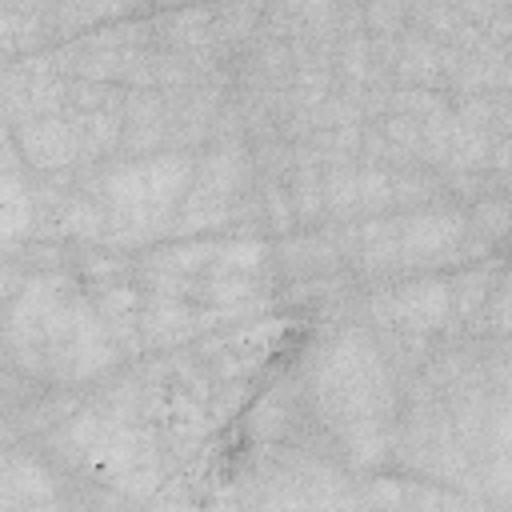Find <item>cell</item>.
Wrapping results in <instances>:
<instances>
[{
	"mask_svg": "<svg viewBox=\"0 0 512 512\" xmlns=\"http://www.w3.org/2000/svg\"><path fill=\"white\" fill-rule=\"evenodd\" d=\"M476 472H480V496L496 508H508L512 504V448L488 456L484 464H476Z\"/></svg>",
	"mask_w": 512,
	"mask_h": 512,
	"instance_id": "12",
	"label": "cell"
},
{
	"mask_svg": "<svg viewBox=\"0 0 512 512\" xmlns=\"http://www.w3.org/2000/svg\"><path fill=\"white\" fill-rule=\"evenodd\" d=\"M420 128H424V152H420V160H424L432 172H440V168L448 164V152H452L456 136H460V120H456L452 108H448V112H440V116L420 120Z\"/></svg>",
	"mask_w": 512,
	"mask_h": 512,
	"instance_id": "9",
	"label": "cell"
},
{
	"mask_svg": "<svg viewBox=\"0 0 512 512\" xmlns=\"http://www.w3.org/2000/svg\"><path fill=\"white\" fill-rule=\"evenodd\" d=\"M500 276H504V264L500 260H480V264H468V268H460L456 276H448V284H452V324H472L480 312H484V304H488V296H492V288L500 284Z\"/></svg>",
	"mask_w": 512,
	"mask_h": 512,
	"instance_id": "6",
	"label": "cell"
},
{
	"mask_svg": "<svg viewBox=\"0 0 512 512\" xmlns=\"http://www.w3.org/2000/svg\"><path fill=\"white\" fill-rule=\"evenodd\" d=\"M464 236H468V212H460L456 204L404 212L400 216V268H404V276H428V272H440L448 264H464V256H460Z\"/></svg>",
	"mask_w": 512,
	"mask_h": 512,
	"instance_id": "1",
	"label": "cell"
},
{
	"mask_svg": "<svg viewBox=\"0 0 512 512\" xmlns=\"http://www.w3.org/2000/svg\"><path fill=\"white\" fill-rule=\"evenodd\" d=\"M256 188H260V204H264V224H268L276 236H292V228H296L300 220H296L288 184H284V180H256Z\"/></svg>",
	"mask_w": 512,
	"mask_h": 512,
	"instance_id": "10",
	"label": "cell"
},
{
	"mask_svg": "<svg viewBox=\"0 0 512 512\" xmlns=\"http://www.w3.org/2000/svg\"><path fill=\"white\" fill-rule=\"evenodd\" d=\"M448 108H452V100L444 92H432V88H396L392 92V112H404V116H416V120L440 116Z\"/></svg>",
	"mask_w": 512,
	"mask_h": 512,
	"instance_id": "15",
	"label": "cell"
},
{
	"mask_svg": "<svg viewBox=\"0 0 512 512\" xmlns=\"http://www.w3.org/2000/svg\"><path fill=\"white\" fill-rule=\"evenodd\" d=\"M72 508V500H48V504H28V508H16V512H68Z\"/></svg>",
	"mask_w": 512,
	"mask_h": 512,
	"instance_id": "19",
	"label": "cell"
},
{
	"mask_svg": "<svg viewBox=\"0 0 512 512\" xmlns=\"http://www.w3.org/2000/svg\"><path fill=\"white\" fill-rule=\"evenodd\" d=\"M468 232L488 240L492 248L512 240V196H484L468 208Z\"/></svg>",
	"mask_w": 512,
	"mask_h": 512,
	"instance_id": "8",
	"label": "cell"
},
{
	"mask_svg": "<svg viewBox=\"0 0 512 512\" xmlns=\"http://www.w3.org/2000/svg\"><path fill=\"white\" fill-rule=\"evenodd\" d=\"M252 396H256L252 380H228V384H216V388H212V400H208V420H212V428H220V424H228L236 412L252 408Z\"/></svg>",
	"mask_w": 512,
	"mask_h": 512,
	"instance_id": "13",
	"label": "cell"
},
{
	"mask_svg": "<svg viewBox=\"0 0 512 512\" xmlns=\"http://www.w3.org/2000/svg\"><path fill=\"white\" fill-rule=\"evenodd\" d=\"M364 28H368V36H404V28H408V4H396V0L368 4L364 8Z\"/></svg>",
	"mask_w": 512,
	"mask_h": 512,
	"instance_id": "16",
	"label": "cell"
},
{
	"mask_svg": "<svg viewBox=\"0 0 512 512\" xmlns=\"http://www.w3.org/2000/svg\"><path fill=\"white\" fill-rule=\"evenodd\" d=\"M392 168H364L360 164V216H392Z\"/></svg>",
	"mask_w": 512,
	"mask_h": 512,
	"instance_id": "11",
	"label": "cell"
},
{
	"mask_svg": "<svg viewBox=\"0 0 512 512\" xmlns=\"http://www.w3.org/2000/svg\"><path fill=\"white\" fill-rule=\"evenodd\" d=\"M200 336H204V304L144 292V308H140L144 352H176L196 344Z\"/></svg>",
	"mask_w": 512,
	"mask_h": 512,
	"instance_id": "3",
	"label": "cell"
},
{
	"mask_svg": "<svg viewBox=\"0 0 512 512\" xmlns=\"http://www.w3.org/2000/svg\"><path fill=\"white\" fill-rule=\"evenodd\" d=\"M4 132H12V140L24 156V168L32 176H52V172L80 168V132L68 120V112L40 116V120H28V124L4 128Z\"/></svg>",
	"mask_w": 512,
	"mask_h": 512,
	"instance_id": "2",
	"label": "cell"
},
{
	"mask_svg": "<svg viewBox=\"0 0 512 512\" xmlns=\"http://www.w3.org/2000/svg\"><path fill=\"white\" fill-rule=\"evenodd\" d=\"M396 88H432V92H448L444 88V72H440V40H432L420 28H404L400 36V60H396Z\"/></svg>",
	"mask_w": 512,
	"mask_h": 512,
	"instance_id": "5",
	"label": "cell"
},
{
	"mask_svg": "<svg viewBox=\"0 0 512 512\" xmlns=\"http://www.w3.org/2000/svg\"><path fill=\"white\" fill-rule=\"evenodd\" d=\"M0 488H4V512L28 508V504H48V500H60L64 496L60 476L36 452H24L16 444H8V452H4Z\"/></svg>",
	"mask_w": 512,
	"mask_h": 512,
	"instance_id": "4",
	"label": "cell"
},
{
	"mask_svg": "<svg viewBox=\"0 0 512 512\" xmlns=\"http://www.w3.org/2000/svg\"><path fill=\"white\" fill-rule=\"evenodd\" d=\"M148 512H204V504L196 496H164V492H156Z\"/></svg>",
	"mask_w": 512,
	"mask_h": 512,
	"instance_id": "18",
	"label": "cell"
},
{
	"mask_svg": "<svg viewBox=\"0 0 512 512\" xmlns=\"http://www.w3.org/2000/svg\"><path fill=\"white\" fill-rule=\"evenodd\" d=\"M488 176H492V188H496V192H508V196H512V136H500V140H496Z\"/></svg>",
	"mask_w": 512,
	"mask_h": 512,
	"instance_id": "17",
	"label": "cell"
},
{
	"mask_svg": "<svg viewBox=\"0 0 512 512\" xmlns=\"http://www.w3.org/2000/svg\"><path fill=\"white\" fill-rule=\"evenodd\" d=\"M508 136H512V132H508Z\"/></svg>",
	"mask_w": 512,
	"mask_h": 512,
	"instance_id": "20",
	"label": "cell"
},
{
	"mask_svg": "<svg viewBox=\"0 0 512 512\" xmlns=\"http://www.w3.org/2000/svg\"><path fill=\"white\" fill-rule=\"evenodd\" d=\"M324 208L332 224L360 220V164H328L324 168Z\"/></svg>",
	"mask_w": 512,
	"mask_h": 512,
	"instance_id": "7",
	"label": "cell"
},
{
	"mask_svg": "<svg viewBox=\"0 0 512 512\" xmlns=\"http://www.w3.org/2000/svg\"><path fill=\"white\" fill-rule=\"evenodd\" d=\"M508 448H512V396H492L480 464H484L488 456H496V452H508Z\"/></svg>",
	"mask_w": 512,
	"mask_h": 512,
	"instance_id": "14",
	"label": "cell"
}]
</instances>
